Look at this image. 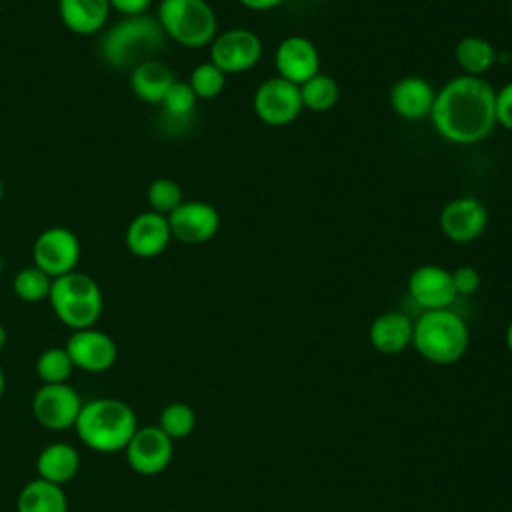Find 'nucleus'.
Masks as SVG:
<instances>
[{"instance_id": "f257e3e1", "label": "nucleus", "mask_w": 512, "mask_h": 512, "mask_svg": "<svg viewBox=\"0 0 512 512\" xmlns=\"http://www.w3.org/2000/svg\"><path fill=\"white\" fill-rule=\"evenodd\" d=\"M430 120L444 140L470 146L496 126V90L484 76L460 74L436 90Z\"/></svg>"}, {"instance_id": "f03ea898", "label": "nucleus", "mask_w": 512, "mask_h": 512, "mask_svg": "<svg viewBox=\"0 0 512 512\" xmlns=\"http://www.w3.org/2000/svg\"><path fill=\"white\" fill-rule=\"evenodd\" d=\"M136 428L138 420L134 410L118 398H94L84 402L74 424L80 442L102 454L124 450Z\"/></svg>"}, {"instance_id": "7ed1b4c3", "label": "nucleus", "mask_w": 512, "mask_h": 512, "mask_svg": "<svg viewBox=\"0 0 512 512\" xmlns=\"http://www.w3.org/2000/svg\"><path fill=\"white\" fill-rule=\"evenodd\" d=\"M166 34L158 18L150 14L124 16L106 30L100 42V54L114 68H134L140 62L152 60L162 50Z\"/></svg>"}, {"instance_id": "20e7f679", "label": "nucleus", "mask_w": 512, "mask_h": 512, "mask_svg": "<svg viewBox=\"0 0 512 512\" xmlns=\"http://www.w3.org/2000/svg\"><path fill=\"white\" fill-rule=\"evenodd\" d=\"M470 344V332L460 314L450 308L424 310L412 328V346L432 364L458 362Z\"/></svg>"}, {"instance_id": "39448f33", "label": "nucleus", "mask_w": 512, "mask_h": 512, "mask_svg": "<svg viewBox=\"0 0 512 512\" xmlns=\"http://www.w3.org/2000/svg\"><path fill=\"white\" fill-rule=\"evenodd\" d=\"M48 302L56 318L72 330L92 328L104 306L98 282L90 274L78 270L52 278Z\"/></svg>"}, {"instance_id": "423d86ee", "label": "nucleus", "mask_w": 512, "mask_h": 512, "mask_svg": "<svg viewBox=\"0 0 512 512\" xmlns=\"http://www.w3.org/2000/svg\"><path fill=\"white\" fill-rule=\"evenodd\" d=\"M158 22L176 44L184 48L210 46L218 34V18L206 0H162Z\"/></svg>"}, {"instance_id": "0eeeda50", "label": "nucleus", "mask_w": 512, "mask_h": 512, "mask_svg": "<svg viewBox=\"0 0 512 512\" xmlns=\"http://www.w3.org/2000/svg\"><path fill=\"white\" fill-rule=\"evenodd\" d=\"M252 108L256 118L266 126H288L304 110L300 98V86L272 76L258 84L252 96Z\"/></svg>"}, {"instance_id": "6e6552de", "label": "nucleus", "mask_w": 512, "mask_h": 512, "mask_svg": "<svg viewBox=\"0 0 512 512\" xmlns=\"http://www.w3.org/2000/svg\"><path fill=\"white\" fill-rule=\"evenodd\" d=\"M262 58V40L248 28H232L210 44V62L218 66L226 76L252 70Z\"/></svg>"}, {"instance_id": "1a4fd4ad", "label": "nucleus", "mask_w": 512, "mask_h": 512, "mask_svg": "<svg viewBox=\"0 0 512 512\" xmlns=\"http://www.w3.org/2000/svg\"><path fill=\"white\" fill-rule=\"evenodd\" d=\"M34 266L46 272L50 278L64 276L76 270L80 260V240L64 226H52L38 234L32 248Z\"/></svg>"}, {"instance_id": "9d476101", "label": "nucleus", "mask_w": 512, "mask_h": 512, "mask_svg": "<svg viewBox=\"0 0 512 512\" xmlns=\"http://www.w3.org/2000/svg\"><path fill=\"white\" fill-rule=\"evenodd\" d=\"M82 404L78 392L66 382L42 384L32 398V414L40 426L58 432L74 428Z\"/></svg>"}, {"instance_id": "9b49d317", "label": "nucleus", "mask_w": 512, "mask_h": 512, "mask_svg": "<svg viewBox=\"0 0 512 512\" xmlns=\"http://www.w3.org/2000/svg\"><path fill=\"white\" fill-rule=\"evenodd\" d=\"M128 466L142 476H154L168 468L174 456V440L158 426H138L124 448Z\"/></svg>"}, {"instance_id": "f8f14e48", "label": "nucleus", "mask_w": 512, "mask_h": 512, "mask_svg": "<svg viewBox=\"0 0 512 512\" xmlns=\"http://www.w3.org/2000/svg\"><path fill=\"white\" fill-rule=\"evenodd\" d=\"M438 224L448 240L468 244L484 234L488 226V208L476 196H460L444 204Z\"/></svg>"}, {"instance_id": "ddd939ff", "label": "nucleus", "mask_w": 512, "mask_h": 512, "mask_svg": "<svg viewBox=\"0 0 512 512\" xmlns=\"http://www.w3.org/2000/svg\"><path fill=\"white\" fill-rule=\"evenodd\" d=\"M64 348L74 368H80L90 374L108 372L118 358V348L112 336L94 326L74 330Z\"/></svg>"}, {"instance_id": "4468645a", "label": "nucleus", "mask_w": 512, "mask_h": 512, "mask_svg": "<svg viewBox=\"0 0 512 512\" xmlns=\"http://www.w3.org/2000/svg\"><path fill=\"white\" fill-rule=\"evenodd\" d=\"M172 238L184 244H204L212 240L220 228L218 210L202 200H184L168 214Z\"/></svg>"}, {"instance_id": "2eb2a0df", "label": "nucleus", "mask_w": 512, "mask_h": 512, "mask_svg": "<svg viewBox=\"0 0 512 512\" xmlns=\"http://www.w3.org/2000/svg\"><path fill=\"white\" fill-rule=\"evenodd\" d=\"M276 76L300 86L320 72V54L316 44L300 34L284 38L274 52Z\"/></svg>"}, {"instance_id": "dca6fc26", "label": "nucleus", "mask_w": 512, "mask_h": 512, "mask_svg": "<svg viewBox=\"0 0 512 512\" xmlns=\"http://www.w3.org/2000/svg\"><path fill=\"white\" fill-rule=\"evenodd\" d=\"M408 294L422 310L450 308L456 300L452 272L438 264H422L408 278Z\"/></svg>"}, {"instance_id": "f3484780", "label": "nucleus", "mask_w": 512, "mask_h": 512, "mask_svg": "<svg viewBox=\"0 0 512 512\" xmlns=\"http://www.w3.org/2000/svg\"><path fill=\"white\" fill-rule=\"evenodd\" d=\"M124 238H126L128 250L134 256L156 258L168 248L172 240L168 216L158 214L154 210L140 212L130 220Z\"/></svg>"}, {"instance_id": "a211bd4d", "label": "nucleus", "mask_w": 512, "mask_h": 512, "mask_svg": "<svg viewBox=\"0 0 512 512\" xmlns=\"http://www.w3.org/2000/svg\"><path fill=\"white\" fill-rule=\"evenodd\" d=\"M436 100V90L422 76H404L390 88V106L402 120L418 122L430 118Z\"/></svg>"}, {"instance_id": "6ab92c4d", "label": "nucleus", "mask_w": 512, "mask_h": 512, "mask_svg": "<svg viewBox=\"0 0 512 512\" xmlns=\"http://www.w3.org/2000/svg\"><path fill=\"white\" fill-rule=\"evenodd\" d=\"M414 322L396 310L376 316L368 330L370 344L382 354H400L412 344Z\"/></svg>"}, {"instance_id": "aec40b11", "label": "nucleus", "mask_w": 512, "mask_h": 512, "mask_svg": "<svg viewBox=\"0 0 512 512\" xmlns=\"http://www.w3.org/2000/svg\"><path fill=\"white\" fill-rule=\"evenodd\" d=\"M108 0H58L62 24L80 36H90L102 30L110 16Z\"/></svg>"}, {"instance_id": "412c9836", "label": "nucleus", "mask_w": 512, "mask_h": 512, "mask_svg": "<svg viewBox=\"0 0 512 512\" xmlns=\"http://www.w3.org/2000/svg\"><path fill=\"white\" fill-rule=\"evenodd\" d=\"M174 82V72L156 58L140 62L130 72V88L146 104H160Z\"/></svg>"}, {"instance_id": "4be33fe9", "label": "nucleus", "mask_w": 512, "mask_h": 512, "mask_svg": "<svg viewBox=\"0 0 512 512\" xmlns=\"http://www.w3.org/2000/svg\"><path fill=\"white\" fill-rule=\"evenodd\" d=\"M80 470V454L68 442H52L46 444L36 460L38 478L48 480L52 484L64 486L70 482Z\"/></svg>"}, {"instance_id": "5701e85b", "label": "nucleus", "mask_w": 512, "mask_h": 512, "mask_svg": "<svg viewBox=\"0 0 512 512\" xmlns=\"http://www.w3.org/2000/svg\"><path fill=\"white\" fill-rule=\"evenodd\" d=\"M16 512H68V500L62 486L34 478L22 486Z\"/></svg>"}, {"instance_id": "b1692460", "label": "nucleus", "mask_w": 512, "mask_h": 512, "mask_svg": "<svg viewBox=\"0 0 512 512\" xmlns=\"http://www.w3.org/2000/svg\"><path fill=\"white\" fill-rule=\"evenodd\" d=\"M454 58L468 76H484L496 62V48L482 36H464L454 46Z\"/></svg>"}, {"instance_id": "393cba45", "label": "nucleus", "mask_w": 512, "mask_h": 512, "mask_svg": "<svg viewBox=\"0 0 512 512\" xmlns=\"http://www.w3.org/2000/svg\"><path fill=\"white\" fill-rule=\"evenodd\" d=\"M300 98H302V106L306 110L328 112L338 104L340 88L332 76L318 72L316 76H312L310 80L300 84Z\"/></svg>"}, {"instance_id": "a878e982", "label": "nucleus", "mask_w": 512, "mask_h": 512, "mask_svg": "<svg viewBox=\"0 0 512 512\" xmlns=\"http://www.w3.org/2000/svg\"><path fill=\"white\" fill-rule=\"evenodd\" d=\"M196 94L192 92L190 84L188 82H182V80H176L170 90L166 92L164 100L160 102L162 106V116L164 120L170 124V126H184L192 114H194V108H196Z\"/></svg>"}, {"instance_id": "bb28decb", "label": "nucleus", "mask_w": 512, "mask_h": 512, "mask_svg": "<svg viewBox=\"0 0 512 512\" xmlns=\"http://www.w3.org/2000/svg\"><path fill=\"white\" fill-rule=\"evenodd\" d=\"M50 288H52V278H50L46 272H42L38 266H26V268H22V270L14 276V280H12V290H14V294H16L22 302H30V304L48 300Z\"/></svg>"}, {"instance_id": "cd10ccee", "label": "nucleus", "mask_w": 512, "mask_h": 512, "mask_svg": "<svg viewBox=\"0 0 512 512\" xmlns=\"http://www.w3.org/2000/svg\"><path fill=\"white\" fill-rule=\"evenodd\" d=\"M74 364L66 352V348L50 346L40 352L36 358V374L42 384H62L70 378Z\"/></svg>"}, {"instance_id": "c85d7f7f", "label": "nucleus", "mask_w": 512, "mask_h": 512, "mask_svg": "<svg viewBox=\"0 0 512 512\" xmlns=\"http://www.w3.org/2000/svg\"><path fill=\"white\" fill-rule=\"evenodd\" d=\"M170 440H182L192 434L196 426L194 410L184 402H172L164 406L156 424Z\"/></svg>"}, {"instance_id": "c756f323", "label": "nucleus", "mask_w": 512, "mask_h": 512, "mask_svg": "<svg viewBox=\"0 0 512 512\" xmlns=\"http://www.w3.org/2000/svg\"><path fill=\"white\" fill-rule=\"evenodd\" d=\"M188 84L198 100H212L224 90L226 74L208 60L192 70Z\"/></svg>"}, {"instance_id": "7c9ffc66", "label": "nucleus", "mask_w": 512, "mask_h": 512, "mask_svg": "<svg viewBox=\"0 0 512 512\" xmlns=\"http://www.w3.org/2000/svg\"><path fill=\"white\" fill-rule=\"evenodd\" d=\"M146 196H148L150 208L154 212H158V214H164V216H168L172 210H176L184 202L182 188L172 178H156V180H152L150 186H148Z\"/></svg>"}, {"instance_id": "2f4dec72", "label": "nucleus", "mask_w": 512, "mask_h": 512, "mask_svg": "<svg viewBox=\"0 0 512 512\" xmlns=\"http://www.w3.org/2000/svg\"><path fill=\"white\" fill-rule=\"evenodd\" d=\"M452 282H454V288H456V294L460 296H472L478 288H480V274L474 266H458L454 272H452Z\"/></svg>"}, {"instance_id": "473e14b6", "label": "nucleus", "mask_w": 512, "mask_h": 512, "mask_svg": "<svg viewBox=\"0 0 512 512\" xmlns=\"http://www.w3.org/2000/svg\"><path fill=\"white\" fill-rule=\"evenodd\" d=\"M496 124L512 132V80L496 92Z\"/></svg>"}, {"instance_id": "72a5a7b5", "label": "nucleus", "mask_w": 512, "mask_h": 512, "mask_svg": "<svg viewBox=\"0 0 512 512\" xmlns=\"http://www.w3.org/2000/svg\"><path fill=\"white\" fill-rule=\"evenodd\" d=\"M108 2H110V8L118 10L124 16H138V14H146L152 0H108Z\"/></svg>"}, {"instance_id": "f704fd0d", "label": "nucleus", "mask_w": 512, "mask_h": 512, "mask_svg": "<svg viewBox=\"0 0 512 512\" xmlns=\"http://www.w3.org/2000/svg\"><path fill=\"white\" fill-rule=\"evenodd\" d=\"M244 8L254 10V12H264V10H272L276 6H280L286 0H238Z\"/></svg>"}, {"instance_id": "c9c22d12", "label": "nucleus", "mask_w": 512, "mask_h": 512, "mask_svg": "<svg viewBox=\"0 0 512 512\" xmlns=\"http://www.w3.org/2000/svg\"><path fill=\"white\" fill-rule=\"evenodd\" d=\"M504 340H506V346H508V350H510V354H512V320H510V324H508V328H506Z\"/></svg>"}, {"instance_id": "e433bc0d", "label": "nucleus", "mask_w": 512, "mask_h": 512, "mask_svg": "<svg viewBox=\"0 0 512 512\" xmlns=\"http://www.w3.org/2000/svg\"><path fill=\"white\" fill-rule=\"evenodd\" d=\"M6 340H8V334H6V328L0 324V352H2V348L6 346Z\"/></svg>"}, {"instance_id": "4c0bfd02", "label": "nucleus", "mask_w": 512, "mask_h": 512, "mask_svg": "<svg viewBox=\"0 0 512 512\" xmlns=\"http://www.w3.org/2000/svg\"><path fill=\"white\" fill-rule=\"evenodd\" d=\"M4 390H6V376H4V370L0 366V398L4 396Z\"/></svg>"}, {"instance_id": "58836bf2", "label": "nucleus", "mask_w": 512, "mask_h": 512, "mask_svg": "<svg viewBox=\"0 0 512 512\" xmlns=\"http://www.w3.org/2000/svg\"><path fill=\"white\" fill-rule=\"evenodd\" d=\"M2 196H4V184H2V178H0V202H2Z\"/></svg>"}, {"instance_id": "ea45409f", "label": "nucleus", "mask_w": 512, "mask_h": 512, "mask_svg": "<svg viewBox=\"0 0 512 512\" xmlns=\"http://www.w3.org/2000/svg\"><path fill=\"white\" fill-rule=\"evenodd\" d=\"M2 268H4V258H2V254H0V274H2Z\"/></svg>"}, {"instance_id": "a19ab883", "label": "nucleus", "mask_w": 512, "mask_h": 512, "mask_svg": "<svg viewBox=\"0 0 512 512\" xmlns=\"http://www.w3.org/2000/svg\"><path fill=\"white\" fill-rule=\"evenodd\" d=\"M510 14H512V2H510Z\"/></svg>"}]
</instances>
